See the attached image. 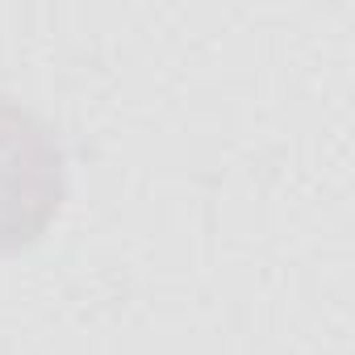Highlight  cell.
I'll use <instances>...</instances> for the list:
<instances>
[{"label": "cell", "instance_id": "obj_1", "mask_svg": "<svg viewBox=\"0 0 355 355\" xmlns=\"http://www.w3.org/2000/svg\"><path fill=\"white\" fill-rule=\"evenodd\" d=\"M63 205V150L21 105L0 96V255L46 234Z\"/></svg>", "mask_w": 355, "mask_h": 355}]
</instances>
